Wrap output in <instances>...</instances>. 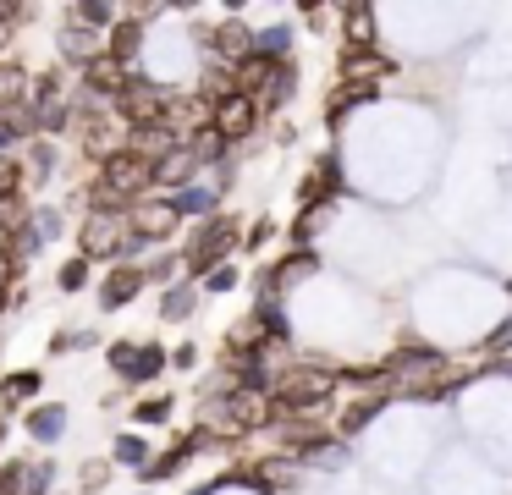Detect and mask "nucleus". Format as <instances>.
Wrapping results in <instances>:
<instances>
[{
    "label": "nucleus",
    "mask_w": 512,
    "mask_h": 495,
    "mask_svg": "<svg viewBox=\"0 0 512 495\" xmlns=\"http://www.w3.org/2000/svg\"><path fill=\"white\" fill-rule=\"evenodd\" d=\"M133 352H138V341H111V369H116V374H127Z\"/></svg>",
    "instance_id": "58836bf2"
},
{
    "label": "nucleus",
    "mask_w": 512,
    "mask_h": 495,
    "mask_svg": "<svg viewBox=\"0 0 512 495\" xmlns=\"http://www.w3.org/2000/svg\"><path fill=\"white\" fill-rule=\"evenodd\" d=\"M204 50H210V61H221L226 72H237V66H243L248 55H254V33H248V22H243V17H226L221 28H215L210 39H204Z\"/></svg>",
    "instance_id": "9d476101"
},
{
    "label": "nucleus",
    "mask_w": 512,
    "mask_h": 495,
    "mask_svg": "<svg viewBox=\"0 0 512 495\" xmlns=\"http://www.w3.org/2000/svg\"><path fill=\"white\" fill-rule=\"evenodd\" d=\"M12 143H23V132H17V127H12V121H6V116H0V154H6V149H12Z\"/></svg>",
    "instance_id": "a19ab883"
},
{
    "label": "nucleus",
    "mask_w": 512,
    "mask_h": 495,
    "mask_svg": "<svg viewBox=\"0 0 512 495\" xmlns=\"http://www.w3.org/2000/svg\"><path fill=\"white\" fill-rule=\"evenodd\" d=\"M342 22H347V44L342 50H375V6H342Z\"/></svg>",
    "instance_id": "a211bd4d"
},
{
    "label": "nucleus",
    "mask_w": 512,
    "mask_h": 495,
    "mask_svg": "<svg viewBox=\"0 0 512 495\" xmlns=\"http://www.w3.org/2000/svg\"><path fill=\"white\" fill-rule=\"evenodd\" d=\"M160 127H166V138L177 143V149H188V143L199 138L204 127H210V99H199V94H171Z\"/></svg>",
    "instance_id": "6e6552de"
},
{
    "label": "nucleus",
    "mask_w": 512,
    "mask_h": 495,
    "mask_svg": "<svg viewBox=\"0 0 512 495\" xmlns=\"http://www.w3.org/2000/svg\"><path fill=\"white\" fill-rule=\"evenodd\" d=\"M28 484V462H0V495H23Z\"/></svg>",
    "instance_id": "f704fd0d"
},
{
    "label": "nucleus",
    "mask_w": 512,
    "mask_h": 495,
    "mask_svg": "<svg viewBox=\"0 0 512 495\" xmlns=\"http://www.w3.org/2000/svg\"><path fill=\"white\" fill-rule=\"evenodd\" d=\"M380 402H386V391H369V396H358V402H347V407H342V424H336V435H358V429H364L369 418L380 413Z\"/></svg>",
    "instance_id": "b1692460"
},
{
    "label": "nucleus",
    "mask_w": 512,
    "mask_h": 495,
    "mask_svg": "<svg viewBox=\"0 0 512 495\" xmlns=\"http://www.w3.org/2000/svg\"><path fill=\"white\" fill-rule=\"evenodd\" d=\"M138 50H144V22L116 17L111 28H105V55H116L122 66H133V61H138Z\"/></svg>",
    "instance_id": "2eb2a0df"
},
{
    "label": "nucleus",
    "mask_w": 512,
    "mask_h": 495,
    "mask_svg": "<svg viewBox=\"0 0 512 495\" xmlns=\"http://www.w3.org/2000/svg\"><path fill=\"white\" fill-rule=\"evenodd\" d=\"M314 270H320V259H314V253H298V248H292L281 264L259 270V281H254V286H259V297H276V303H281V297H287L298 281H309Z\"/></svg>",
    "instance_id": "9b49d317"
},
{
    "label": "nucleus",
    "mask_w": 512,
    "mask_h": 495,
    "mask_svg": "<svg viewBox=\"0 0 512 495\" xmlns=\"http://www.w3.org/2000/svg\"><path fill=\"white\" fill-rule=\"evenodd\" d=\"M28 88H34V77L23 72L17 61H0V116L17 105H28Z\"/></svg>",
    "instance_id": "6ab92c4d"
},
{
    "label": "nucleus",
    "mask_w": 512,
    "mask_h": 495,
    "mask_svg": "<svg viewBox=\"0 0 512 495\" xmlns=\"http://www.w3.org/2000/svg\"><path fill=\"white\" fill-rule=\"evenodd\" d=\"M237 281H243V275H237V264H215V270L204 275V292H232Z\"/></svg>",
    "instance_id": "e433bc0d"
},
{
    "label": "nucleus",
    "mask_w": 512,
    "mask_h": 495,
    "mask_svg": "<svg viewBox=\"0 0 512 495\" xmlns=\"http://www.w3.org/2000/svg\"><path fill=\"white\" fill-rule=\"evenodd\" d=\"M50 479H56V462H34V468H28V484H23V495H50Z\"/></svg>",
    "instance_id": "72a5a7b5"
},
{
    "label": "nucleus",
    "mask_w": 512,
    "mask_h": 495,
    "mask_svg": "<svg viewBox=\"0 0 512 495\" xmlns=\"http://www.w3.org/2000/svg\"><path fill=\"white\" fill-rule=\"evenodd\" d=\"M111 462H122V468H138V473H144V468H149V440L133 435V429H127V435H116Z\"/></svg>",
    "instance_id": "a878e982"
},
{
    "label": "nucleus",
    "mask_w": 512,
    "mask_h": 495,
    "mask_svg": "<svg viewBox=\"0 0 512 495\" xmlns=\"http://www.w3.org/2000/svg\"><path fill=\"white\" fill-rule=\"evenodd\" d=\"M375 94H380V88H353V83H336V88H331V99H325V121L336 127V121H342L347 110H353V105H369Z\"/></svg>",
    "instance_id": "5701e85b"
},
{
    "label": "nucleus",
    "mask_w": 512,
    "mask_h": 495,
    "mask_svg": "<svg viewBox=\"0 0 512 495\" xmlns=\"http://www.w3.org/2000/svg\"><path fill=\"white\" fill-rule=\"evenodd\" d=\"M336 396V374L325 363H287L281 374H270V402L276 418H320Z\"/></svg>",
    "instance_id": "f257e3e1"
},
{
    "label": "nucleus",
    "mask_w": 512,
    "mask_h": 495,
    "mask_svg": "<svg viewBox=\"0 0 512 495\" xmlns=\"http://www.w3.org/2000/svg\"><path fill=\"white\" fill-rule=\"evenodd\" d=\"M193 308H199V286H166V297H160V319L166 325H177V319H193Z\"/></svg>",
    "instance_id": "4be33fe9"
},
{
    "label": "nucleus",
    "mask_w": 512,
    "mask_h": 495,
    "mask_svg": "<svg viewBox=\"0 0 512 495\" xmlns=\"http://www.w3.org/2000/svg\"><path fill=\"white\" fill-rule=\"evenodd\" d=\"M193 176H199V165H193V154H188V149L166 154V160L155 165V187H177V193H182V187H188Z\"/></svg>",
    "instance_id": "412c9836"
},
{
    "label": "nucleus",
    "mask_w": 512,
    "mask_h": 495,
    "mask_svg": "<svg viewBox=\"0 0 512 495\" xmlns=\"http://www.w3.org/2000/svg\"><path fill=\"white\" fill-rule=\"evenodd\" d=\"M127 149H133L138 160L160 165V160H166V154H177V143L166 138V127H144V132H127Z\"/></svg>",
    "instance_id": "aec40b11"
},
{
    "label": "nucleus",
    "mask_w": 512,
    "mask_h": 495,
    "mask_svg": "<svg viewBox=\"0 0 512 495\" xmlns=\"http://www.w3.org/2000/svg\"><path fill=\"white\" fill-rule=\"evenodd\" d=\"M23 429L39 440V446H56V440H61V429H67V407H61V402H45V407H34V413L23 418Z\"/></svg>",
    "instance_id": "f3484780"
},
{
    "label": "nucleus",
    "mask_w": 512,
    "mask_h": 495,
    "mask_svg": "<svg viewBox=\"0 0 512 495\" xmlns=\"http://www.w3.org/2000/svg\"><path fill=\"white\" fill-rule=\"evenodd\" d=\"M166 363H177V369H193V363H199V347H177Z\"/></svg>",
    "instance_id": "79ce46f5"
},
{
    "label": "nucleus",
    "mask_w": 512,
    "mask_h": 495,
    "mask_svg": "<svg viewBox=\"0 0 512 495\" xmlns=\"http://www.w3.org/2000/svg\"><path fill=\"white\" fill-rule=\"evenodd\" d=\"M138 292H144V264L122 259V264H111L105 281H100V308H127Z\"/></svg>",
    "instance_id": "ddd939ff"
},
{
    "label": "nucleus",
    "mask_w": 512,
    "mask_h": 495,
    "mask_svg": "<svg viewBox=\"0 0 512 495\" xmlns=\"http://www.w3.org/2000/svg\"><path fill=\"white\" fill-rule=\"evenodd\" d=\"M78 347H100V336H94V330H61V336L50 341V352H78Z\"/></svg>",
    "instance_id": "c9c22d12"
},
{
    "label": "nucleus",
    "mask_w": 512,
    "mask_h": 495,
    "mask_svg": "<svg viewBox=\"0 0 512 495\" xmlns=\"http://www.w3.org/2000/svg\"><path fill=\"white\" fill-rule=\"evenodd\" d=\"M166 204L177 209V220H182V215H199V209H210L215 198H210V193H199V187H182V193H171Z\"/></svg>",
    "instance_id": "c756f323"
},
{
    "label": "nucleus",
    "mask_w": 512,
    "mask_h": 495,
    "mask_svg": "<svg viewBox=\"0 0 512 495\" xmlns=\"http://www.w3.org/2000/svg\"><path fill=\"white\" fill-rule=\"evenodd\" d=\"M243 248V226H237V215H204V226L193 231V242L182 248V270L193 275V281H204V275L215 270V264H226V253Z\"/></svg>",
    "instance_id": "f03ea898"
},
{
    "label": "nucleus",
    "mask_w": 512,
    "mask_h": 495,
    "mask_svg": "<svg viewBox=\"0 0 512 495\" xmlns=\"http://www.w3.org/2000/svg\"><path fill=\"white\" fill-rule=\"evenodd\" d=\"M28 187V165L17 154H0V198H23Z\"/></svg>",
    "instance_id": "cd10ccee"
},
{
    "label": "nucleus",
    "mask_w": 512,
    "mask_h": 495,
    "mask_svg": "<svg viewBox=\"0 0 512 495\" xmlns=\"http://www.w3.org/2000/svg\"><path fill=\"white\" fill-rule=\"evenodd\" d=\"M94 55H105V33L89 28V22H67V28H61V61L83 72Z\"/></svg>",
    "instance_id": "4468645a"
},
{
    "label": "nucleus",
    "mask_w": 512,
    "mask_h": 495,
    "mask_svg": "<svg viewBox=\"0 0 512 495\" xmlns=\"http://www.w3.org/2000/svg\"><path fill=\"white\" fill-rule=\"evenodd\" d=\"M325 215H331V209L320 204V209H303V215L292 220V242H298V253H309V242L325 231Z\"/></svg>",
    "instance_id": "bb28decb"
},
{
    "label": "nucleus",
    "mask_w": 512,
    "mask_h": 495,
    "mask_svg": "<svg viewBox=\"0 0 512 495\" xmlns=\"http://www.w3.org/2000/svg\"><path fill=\"white\" fill-rule=\"evenodd\" d=\"M171 259H155V264H144V281H160V286H171Z\"/></svg>",
    "instance_id": "ea45409f"
},
{
    "label": "nucleus",
    "mask_w": 512,
    "mask_h": 495,
    "mask_svg": "<svg viewBox=\"0 0 512 495\" xmlns=\"http://www.w3.org/2000/svg\"><path fill=\"white\" fill-rule=\"evenodd\" d=\"M166 105H171V88H160V83H149V77L133 72V83H127V94L111 105V116L122 121V132H144V127H160Z\"/></svg>",
    "instance_id": "20e7f679"
},
{
    "label": "nucleus",
    "mask_w": 512,
    "mask_h": 495,
    "mask_svg": "<svg viewBox=\"0 0 512 495\" xmlns=\"http://www.w3.org/2000/svg\"><path fill=\"white\" fill-rule=\"evenodd\" d=\"M336 72H342V83H353V88H380L391 72H397V61L380 55V50H342L336 55Z\"/></svg>",
    "instance_id": "f8f14e48"
},
{
    "label": "nucleus",
    "mask_w": 512,
    "mask_h": 495,
    "mask_svg": "<svg viewBox=\"0 0 512 495\" xmlns=\"http://www.w3.org/2000/svg\"><path fill=\"white\" fill-rule=\"evenodd\" d=\"M6 44H12V22L0 17V50H6Z\"/></svg>",
    "instance_id": "37998d69"
},
{
    "label": "nucleus",
    "mask_w": 512,
    "mask_h": 495,
    "mask_svg": "<svg viewBox=\"0 0 512 495\" xmlns=\"http://www.w3.org/2000/svg\"><path fill=\"white\" fill-rule=\"evenodd\" d=\"M171 407H177L171 396H149V402H138V407H133V424H166Z\"/></svg>",
    "instance_id": "7c9ffc66"
},
{
    "label": "nucleus",
    "mask_w": 512,
    "mask_h": 495,
    "mask_svg": "<svg viewBox=\"0 0 512 495\" xmlns=\"http://www.w3.org/2000/svg\"><path fill=\"white\" fill-rule=\"evenodd\" d=\"M303 479V468H298V457H259V462H248V468H237V473H226V484H243V490H259V495H281V490H292V484Z\"/></svg>",
    "instance_id": "423d86ee"
},
{
    "label": "nucleus",
    "mask_w": 512,
    "mask_h": 495,
    "mask_svg": "<svg viewBox=\"0 0 512 495\" xmlns=\"http://www.w3.org/2000/svg\"><path fill=\"white\" fill-rule=\"evenodd\" d=\"M50 171H56V143L34 138V149H28V176H50Z\"/></svg>",
    "instance_id": "2f4dec72"
},
{
    "label": "nucleus",
    "mask_w": 512,
    "mask_h": 495,
    "mask_svg": "<svg viewBox=\"0 0 512 495\" xmlns=\"http://www.w3.org/2000/svg\"><path fill=\"white\" fill-rule=\"evenodd\" d=\"M270 237H276V220H248V231H243V248L254 253V248H265Z\"/></svg>",
    "instance_id": "4c0bfd02"
},
{
    "label": "nucleus",
    "mask_w": 512,
    "mask_h": 495,
    "mask_svg": "<svg viewBox=\"0 0 512 495\" xmlns=\"http://www.w3.org/2000/svg\"><path fill=\"white\" fill-rule=\"evenodd\" d=\"M259 105L248 94H232V99H221V105L210 110V127L221 132V143H243V138H254V127H259Z\"/></svg>",
    "instance_id": "1a4fd4ad"
},
{
    "label": "nucleus",
    "mask_w": 512,
    "mask_h": 495,
    "mask_svg": "<svg viewBox=\"0 0 512 495\" xmlns=\"http://www.w3.org/2000/svg\"><path fill=\"white\" fill-rule=\"evenodd\" d=\"M39 385H45V374H39V369H17V374H6V380H0V407L28 402V396H34Z\"/></svg>",
    "instance_id": "393cba45"
},
{
    "label": "nucleus",
    "mask_w": 512,
    "mask_h": 495,
    "mask_svg": "<svg viewBox=\"0 0 512 495\" xmlns=\"http://www.w3.org/2000/svg\"><path fill=\"white\" fill-rule=\"evenodd\" d=\"M56 286L61 292H83V286H89V259H67L56 275Z\"/></svg>",
    "instance_id": "473e14b6"
},
{
    "label": "nucleus",
    "mask_w": 512,
    "mask_h": 495,
    "mask_svg": "<svg viewBox=\"0 0 512 495\" xmlns=\"http://www.w3.org/2000/svg\"><path fill=\"white\" fill-rule=\"evenodd\" d=\"M166 369H171V363H166V347H160V341H138V352H133V363H127L122 380H127V385H149V380H160Z\"/></svg>",
    "instance_id": "dca6fc26"
},
{
    "label": "nucleus",
    "mask_w": 512,
    "mask_h": 495,
    "mask_svg": "<svg viewBox=\"0 0 512 495\" xmlns=\"http://www.w3.org/2000/svg\"><path fill=\"white\" fill-rule=\"evenodd\" d=\"M177 231V209L166 198H144V204L127 209V242L133 248H149V242H166Z\"/></svg>",
    "instance_id": "0eeeda50"
},
{
    "label": "nucleus",
    "mask_w": 512,
    "mask_h": 495,
    "mask_svg": "<svg viewBox=\"0 0 512 495\" xmlns=\"http://www.w3.org/2000/svg\"><path fill=\"white\" fill-rule=\"evenodd\" d=\"M105 484H111V457H83V468H78V490H83V495H100Z\"/></svg>",
    "instance_id": "c85d7f7f"
},
{
    "label": "nucleus",
    "mask_w": 512,
    "mask_h": 495,
    "mask_svg": "<svg viewBox=\"0 0 512 495\" xmlns=\"http://www.w3.org/2000/svg\"><path fill=\"white\" fill-rule=\"evenodd\" d=\"M94 176H100V182L111 187V193H122L127 204H144V198L155 193V165L138 160L133 149H116L105 165H94Z\"/></svg>",
    "instance_id": "39448f33"
},
{
    "label": "nucleus",
    "mask_w": 512,
    "mask_h": 495,
    "mask_svg": "<svg viewBox=\"0 0 512 495\" xmlns=\"http://www.w3.org/2000/svg\"><path fill=\"white\" fill-rule=\"evenodd\" d=\"M127 253H133V242H127V215H89L78 226V259L122 264Z\"/></svg>",
    "instance_id": "7ed1b4c3"
}]
</instances>
